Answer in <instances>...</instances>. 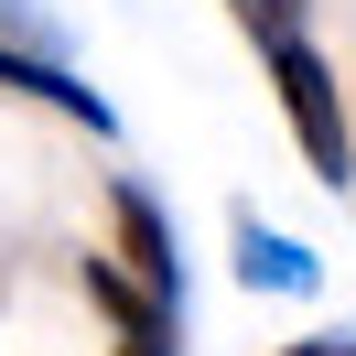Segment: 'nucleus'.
Listing matches in <instances>:
<instances>
[{"mask_svg":"<svg viewBox=\"0 0 356 356\" xmlns=\"http://www.w3.org/2000/svg\"><path fill=\"white\" fill-rule=\"evenodd\" d=\"M238 270H248V281H270V291H313V281H324V270H313V248H291L281 227H259V216L238 227Z\"/></svg>","mask_w":356,"mask_h":356,"instance_id":"nucleus-3","label":"nucleus"},{"mask_svg":"<svg viewBox=\"0 0 356 356\" xmlns=\"http://www.w3.org/2000/svg\"><path fill=\"white\" fill-rule=\"evenodd\" d=\"M248 11V33H291V11H302V0H238Z\"/></svg>","mask_w":356,"mask_h":356,"instance_id":"nucleus-6","label":"nucleus"},{"mask_svg":"<svg viewBox=\"0 0 356 356\" xmlns=\"http://www.w3.org/2000/svg\"><path fill=\"white\" fill-rule=\"evenodd\" d=\"M281 356H356L346 334H313V346H281Z\"/></svg>","mask_w":356,"mask_h":356,"instance_id":"nucleus-7","label":"nucleus"},{"mask_svg":"<svg viewBox=\"0 0 356 356\" xmlns=\"http://www.w3.org/2000/svg\"><path fill=\"white\" fill-rule=\"evenodd\" d=\"M87 291H97V302L119 313V324H130V346H162V302H152L140 281H119L108 259H87Z\"/></svg>","mask_w":356,"mask_h":356,"instance_id":"nucleus-5","label":"nucleus"},{"mask_svg":"<svg viewBox=\"0 0 356 356\" xmlns=\"http://www.w3.org/2000/svg\"><path fill=\"white\" fill-rule=\"evenodd\" d=\"M119 259L140 270V291H152L162 313L184 302V259H173V227H162V205L140 195V184H119Z\"/></svg>","mask_w":356,"mask_h":356,"instance_id":"nucleus-2","label":"nucleus"},{"mask_svg":"<svg viewBox=\"0 0 356 356\" xmlns=\"http://www.w3.org/2000/svg\"><path fill=\"white\" fill-rule=\"evenodd\" d=\"M0 87H22V97H44V108H65V119H87V130H108V108H97L76 76H54V65H33V54H0Z\"/></svg>","mask_w":356,"mask_h":356,"instance_id":"nucleus-4","label":"nucleus"},{"mask_svg":"<svg viewBox=\"0 0 356 356\" xmlns=\"http://www.w3.org/2000/svg\"><path fill=\"white\" fill-rule=\"evenodd\" d=\"M270 87H281V119H291V140H302V162L346 184V162H356V119H346L334 65L302 44V33H270Z\"/></svg>","mask_w":356,"mask_h":356,"instance_id":"nucleus-1","label":"nucleus"},{"mask_svg":"<svg viewBox=\"0 0 356 356\" xmlns=\"http://www.w3.org/2000/svg\"><path fill=\"white\" fill-rule=\"evenodd\" d=\"M119 356H162V346H119Z\"/></svg>","mask_w":356,"mask_h":356,"instance_id":"nucleus-8","label":"nucleus"}]
</instances>
